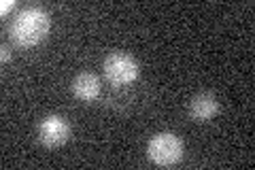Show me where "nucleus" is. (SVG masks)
<instances>
[{
  "label": "nucleus",
  "mask_w": 255,
  "mask_h": 170,
  "mask_svg": "<svg viewBox=\"0 0 255 170\" xmlns=\"http://www.w3.org/2000/svg\"><path fill=\"white\" fill-rule=\"evenodd\" d=\"M49 32V15L38 6L21 11L11 23V38L21 47H34Z\"/></svg>",
  "instance_id": "obj_1"
},
{
  "label": "nucleus",
  "mask_w": 255,
  "mask_h": 170,
  "mask_svg": "<svg viewBox=\"0 0 255 170\" xmlns=\"http://www.w3.org/2000/svg\"><path fill=\"white\" fill-rule=\"evenodd\" d=\"M147 156L157 166H172L183 158V143L177 134L159 132L149 141Z\"/></svg>",
  "instance_id": "obj_2"
},
{
  "label": "nucleus",
  "mask_w": 255,
  "mask_h": 170,
  "mask_svg": "<svg viewBox=\"0 0 255 170\" xmlns=\"http://www.w3.org/2000/svg\"><path fill=\"white\" fill-rule=\"evenodd\" d=\"M138 75H140L138 62L124 51L111 53L105 60V77L113 85H130L138 79Z\"/></svg>",
  "instance_id": "obj_3"
},
{
  "label": "nucleus",
  "mask_w": 255,
  "mask_h": 170,
  "mask_svg": "<svg viewBox=\"0 0 255 170\" xmlns=\"http://www.w3.org/2000/svg\"><path fill=\"white\" fill-rule=\"evenodd\" d=\"M38 136L45 145L49 147H58V145H64L70 136V126L68 121L62 115H49L43 119L41 128H38Z\"/></svg>",
  "instance_id": "obj_4"
},
{
  "label": "nucleus",
  "mask_w": 255,
  "mask_h": 170,
  "mask_svg": "<svg viewBox=\"0 0 255 170\" xmlns=\"http://www.w3.org/2000/svg\"><path fill=\"white\" fill-rule=\"evenodd\" d=\"M219 113V102L213 94H198L189 102V115L194 121H209Z\"/></svg>",
  "instance_id": "obj_5"
},
{
  "label": "nucleus",
  "mask_w": 255,
  "mask_h": 170,
  "mask_svg": "<svg viewBox=\"0 0 255 170\" xmlns=\"http://www.w3.org/2000/svg\"><path fill=\"white\" fill-rule=\"evenodd\" d=\"M73 92L79 100H85V102L96 100L100 94V81L92 72H83V75H79L73 81Z\"/></svg>",
  "instance_id": "obj_6"
},
{
  "label": "nucleus",
  "mask_w": 255,
  "mask_h": 170,
  "mask_svg": "<svg viewBox=\"0 0 255 170\" xmlns=\"http://www.w3.org/2000/svg\"><path fill=\"white\" fill-rule=\"evenodd\" d=\"M13 6H15V0H2V4H0V13L6 15L13 9Z\"/></svg>",
  "instance_id": "obj_7"
},
{
  "label": "nucleus",
  "mask_w": 255,
  "mask_h": 170,
  "mask_svg": "<svg viewBox=\"0 0 255 170\" xmlns=\"http://www.w3.org/2000/svg\"><path fill=\"white\" fill-rule=\"evenodd\" d=\"M11 58V53H9V49H6V45H2V62H6Z\"/></svg>",
  "instance_id": "obj_8"
}]
</instances>
